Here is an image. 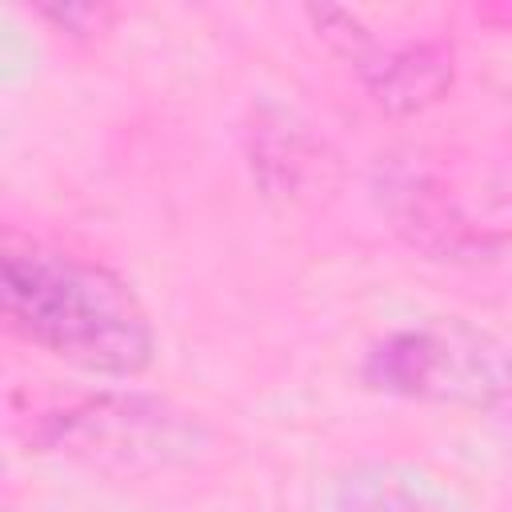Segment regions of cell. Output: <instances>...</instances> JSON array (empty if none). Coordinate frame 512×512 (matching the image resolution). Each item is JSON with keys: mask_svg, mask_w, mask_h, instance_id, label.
Listing matches in <instances>:
<instances>
[{"mask_svg": "<svg viewBox=\"0 0 512 512\" xmlns=\"http://www.w3.org/2000/svg\"><path fill=\"white\" fill-rule=\"evenodd\" d=\"M360 80L376 108L392 116H416L440 104L456 80V48L448 40H408L376 48L360 68Z\"/></svg>", "mask_w": 512, "mask_h": 512, "instance_id": "obj_6", "label": "cell"}, {"mask_svg": "<svg viewBox=\"0 0 512 512\" xmlns=\"http://www.w3.org/2000/svg\"><path fill=\"white\" fill-rule=\"evenodd\" d=\"M244 140H248L252 180L268 200L308 204L324 188H332L336 160L296 112L260 104L244 128Z\"/></svg>", "mask_w": 512, "mask_h": 512, "instance_id": "obj_5", "label": "cell"}, {"mask_svg": "<svg viewBox=\"0 0 512 512\" xmlns=\"http://www.w3.org/2000/svg\"><path fill=\"white\" fill-rule=\"evenodd\" d=\"M360 380L384 396L512 416V348L464 320H424L380 336Z\"/></svg>", "mask_w": 512, "mask_h": 512, "instance_id": "obj_3", "label": "cell"}, {"mask_svg": "<svg viewBox=\"0 0 512 512\" xmlns=\"http://www.w3.org/2000/svg\"><path fill=\"white\" fill-rule=\"evenodd\" d=\"M376 200L392 232L428 260L480 264V260H492L500 248V240L484 232L460 208V200L420 168H388L376 180Z\"/></svg>", "mask_w": 512, "mask_h": 512, "instance_id": "obj_4", "label": "cell"}, {"mask_svg": "<svg viewBox=\"0 0 512 512\" xmlns=\"http://www.w3.org/2000/svg\"><path fill=\"white\" fill-rule=\"evenodd\" d=\"M40 16L52 20L68 36H92L112 24V8H104V4H44Z\"/></svg>", "mask_w": 512, "mask_h": 512, "instance_id": "obj_8", "label": "cell"}, {"mask_svg": "<svg viewBox=\"0 0 512 512\" xmlns=\"http://www.w3.org/2000/svg\"><path fill=\"white\" fill-rule=\"evenodd\" d=\"M336 512H448L424 484L392 468H356L336 496Z\"/></svg>", "mask_w": 512, "mask_h": 512, "instance_id": "obj_7", "label": "cell"}, {"mask_svg": "<svg viewBox=\"0 0 512 512\" xmlns=\"http://www.w3.org/2000/svg\"><path fill=\"white\" fill-rule=\"evenodd\" d=\"M28 444L100 472H160L184 468L208 448V428L140 392H92L32 416Z\"/></svg>", "mask_w": 512, "mask_h": 512, "instance_id": "obj_2", "label": "cell"}, {"mask_svg": "<svg viewBox=\"0 0 512 512\" xmlns=\"http://www.w3.org/2000/svg\"><path fill=\"white\" fill-rule=\"evenodd\" d=\"M4 324L32 348L100 376H136L156 356L152 320L112 268L48 244L4 248Z\"/></svg>", "mask_w": 512, "mask_h": 512, "instance_id": "obj_1", "label": "cell"}]
</instances>
